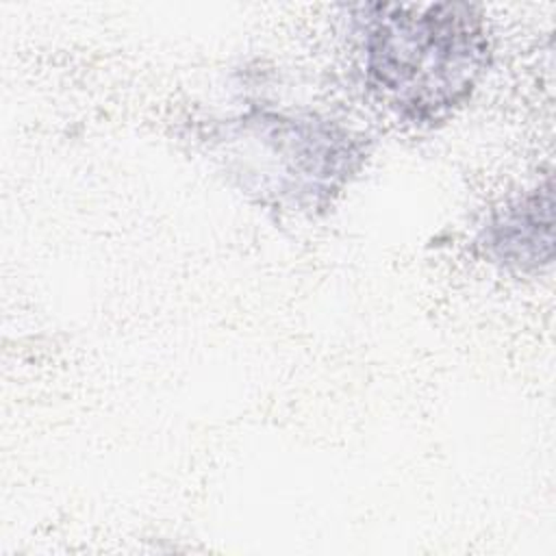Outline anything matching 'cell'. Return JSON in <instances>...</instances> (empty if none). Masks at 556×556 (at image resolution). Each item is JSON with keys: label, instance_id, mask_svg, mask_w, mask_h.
<instances>
[{"label": "cell", "instance_id": "cell-1", "mask_svg": "<svg viewBox=\"0 0 556 556\" xmlns=\"http://www.w3.org/2000/svg\"><path fill=\"white\" fill-rule=\"evenodd\" d=\"M365 78L402 119L434 124L463 106L489 67L484 15L467 2L356 7Z\"/></svg>", "mask_w": 556, "mask_h": 556}, {"label": "cell", "instance_id": "cell-2", "mask_svg": "<svg viewBox=\"0 0 556 556\" xmlns=\"http://www.w3.org/2000/svg\"><path fill=\"white\" fill-rule=\"evenodd\" d=\"M552 185L549 180L506 204L482 228V248L486 254L521 271L539 269L552 263Z\"/></svg>", "mask_w": 556, "mask_h": 556}]
</instances>
